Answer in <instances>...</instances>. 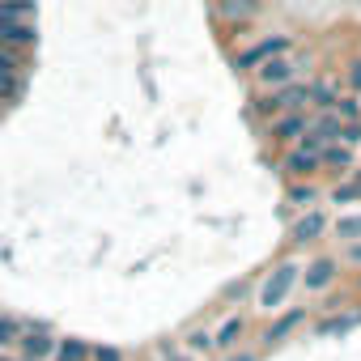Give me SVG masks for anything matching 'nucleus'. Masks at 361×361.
Instances as JSON below:
<instances>
[{
  "mask_svg": "<svg viewBox=\"0 0 361 361\" xmlns=\"http://www.w3.org/2000/svg\"><path fill=\"white\" fill-rule=\"evenodd\" d=\"M348 259H353V264H361V243H353V247H348Z\"/></svg>",
  "mask_w": 361,
  "mask_h": 361,
  "instance_id": "b1692460",
  "label": "nucleus"
},
{
  "mask_svg": "<svg viewBox=\"0 0 361 361\" xmlns=\"http://www.w3.org/2000/svg\"><path fill=\"white\" fill-rule=\"evenodd\" d=\"M336 281V259H314L306 268V289H327Z\"/></svg>",
  "mask_w": 361,
  "mask_h": 361,
  "instance_id": "39448f33",
  "label": "nucleus"
},
{
  "mask_svg": "<svg viewBox=\"0 0 361 361\" xmlns=\"http://www.w3.org/2000/svg\"><path fill=\"white\" fill-rule=\"evenodd\" d=\"M323 226H327V221H323L319 213H310V217H302V221L293 226V238H298V243H314V238L323 234Z\"/></svg>",
  "mask_w": 361,
  "mask_h": 361,
  "instance_id": "6e6552de",
  "label": "nucleus"
},
{
  "mask_svg": "<svg viewBox=\"0 0 361 361\" xmlns=\"http://www.w3.org/2000/svg\"><path fill=\"white\" fill-rule=\"evenodd\" d=\"M209 340H213V336H204V331H196V336H192V340H188V344H192V348H204V344H209Z\"/></svg>",
  "mask_w": 361,
  "mask_h": 361,
  "instance_id": "4be33fe9",
  "label": "nucleus"
},
{
  "mask_svg": "<svg viewBox=\"0 0 361 361\" xmlns=\"http://www.w3.org/2000/svg\"><path fill=\"white\" fill-rule=\"evenodd\" d=\"M340 115H344V119H353V115H357V102H353V98H344V102H340Z\"/></svg>",
  "mask_w": 361,
  "mask_h": 361,
  "instance_id": "aec40b11",
  "label": "nucleus"
},
{
  "mask_svg": "<svg viewBox=\"0 0 361 361\" xmlns=\"http://www.w3.org/2000/svg\"><path fill=\"white\" fill-rule=\"evenodd\" d=\"M310 196H314V192H310V188H306V192H302V188H298V192H293V204H310Z\"/></svg>",
  "mask_w": 361,
  "mask_h": 361,
  "instance_id": "412c9836",
  "label": "nucleus"
},
{
  "mask_svg": "<svg viewBox=\"0 0 361 361\" xmlns=\"http://www.w3.org/2000/svg\"><path fill=\"white\" fill-rule=\"evenodd\" d=\"M353 85H361V64H357V68H353Z\"/></svg>",
  "mask_w": 361,
  "mask_h": 361,
  "instance_id": "393cba45",
  "label": "nucleus"
},
{
  "mask_svg": "<svg viewBox=\"0 0 361 361\" xmlns=\"http://www.w3.org/2000/svg\"><path fill=\"white\" fill-rule=\"evenodd\" d=\"M340 140H348V145H357V140H361V128H357V123H348V128H340Z\"/></svg>",
  "mask_w": 361,
  "mask_h": 361,
  "instance_id": "a211bd4d",
  "label": "nucleus"
},
{
  "mask_svg": "<svg viewBox=\"0 0 361 361\" xmlns=\"http://www.w3.org/2000/svg\"><path fill=\"white\" fill-rule=\"evenodd\" d=\"M221 13H226L230 22H243V18L255 13V0H221Z\"/></svg>",
  "mask_w": 361,
  "mask_h": 361,
  "instance_id": "9d476101",
  "label": "nucleus"
},
{
  "mask_svg": "<svg viewBox=\"0 0 361 361\" xmlns=\"http://www.w3.org/2000/svg\"><path fill=\"white\" fill-rule=\"evenodd\" d=\"M174 361H188V357H174Z\"/></svg>",
  "mask_w": 361,
  "mask_h": 361,
  "instance_id": "bb28decb",
  "label": "nucleus"
},
{
  "mask_svg": "<svg viewBox=\"0 0 361 361\" xmlns=\"http://www.w3.org/2000/svg\"><path fill=\"white\" fill-rule=\"evenodd\" d=\"M302 132H306V119H302V115H289V119H276L268 136H272V140H293V136H302Z\"/></svg>",
  "mask_w": 361,
  "mask_h": 361,
  "instance_id": "0eeeda50",
  "label": "nucleus"
},
{
  "mask_svg": "<svg viewBox=\"0 0 361 361\" xmlns=\"http://www.w3.org/2000/svg\"><path fill=\"white\" fill-rule=\"evenodd\" d=\"M18 331H22V327H18L13 319H0V348H5V344H13V340H18Z\"/></svg>",
  "mask_w": 361,
  "mask_h": 361,
  "instance_id": "f3484780",
  "label": "nucleus"
},
{
  "mask_svg": "<svg viewBox=\"0 0 361 361\" xmlns=\"http://www.w3.org/2000/svg\"><path fill=\"white\" fill-rule=\"evenodd\" d=\"M234 361H255V357H234Z\"/></svg>",
  "mask_w": 361,
  "mask_h": 361,
  "instance_id": "a878e982",
  "label": "nucleus"
},
{
  "mask_svg": "<svg viewBox=\"0 0 361 361\" xmlns=\"http://www.w3.org/2000/svg\"><path fill=\"white\" fill-rule=\"evenodd\" d=\"M13 77H18V56L0 51V81H13Z\"/></svg>",
  "mask_w": 361,
  "mask_h": 361,
  "instance_id": "2eb2a0df",
  "label": "nucleus"
},
{
  "mask_svg": "<svg viewBox=\"0 0 361 361\" xmlns=\"http://www.w3.org/2000/svg\"><path fill=\"white\" fill-rule=\"evenodd\" d=\"M357 323V314H344V319H327L323 327H319V336H331V331H348Z\"/></svg>",
  "mask_w": 361,
  "mask_h": 361,
  "instance_id": "4468645a",
  "label": "nucleus"
},
{
  "mask_svg": "<svg viewBox=\"0 0 361 361\" xmlns=\"http://www.w3.org/2000/svg\"><path fill=\"white\" fill-rule=\"evenodd\" d=\"M289 51V39L285 35H276V39H264V43H255V47H247V51H238V68H259V64H268V60H276V56H285Z\"/></svg>",
  "mask_w": 361,
  "mask_h": 361,
  "instance_id": "f03ea898",
  "label": "nucleus"
},
{
  "mask_svg": "<svg viewBox=\"0 0 361 361\" xmlns=\"http://www.w3.org/2000/svg\"><path fill=\"white\" fill-rule=\"evenodd\" d=\"M60 361H85V344H81V340H68V344L60 348Z\"/></svg>",
  "mask_w": 361,
  "mask_h": 361,
  "instance_id": "dca6fc26",
  "label": "nucleus"
},
{
  "mask_svg": "<svg viewBox=\"0 0 361 361\" xmlns=\"http://www.w3.org/2000/svg\"><path fill=\"white\" fill-rule=\"evenodd\" d=\"M26 353H30V357L39 361V357H47V353H51V340H47L43 331H39V336H30V340H26Z\"/></svg>",
  "mask_w": 361,
  "mask_h": 361,
  "instance_id": "ddd939ff",
  "label": "nucleus"
},
{
  "mask_svg": "<svg viewBox=\"0 0 361 361\" xmlns=\"http://www.w3.org/2000/svg\"><path fill=\"white\" fill-rule=\"evenodd\" d=\"M336 234H340L344 243H357V238H361V217H340V221H336Z\"/></svg>",
  "mask_w": 361,
  "mask_h": 361,
  "instance_id": "9b49d317",
  "label": "nucleus"
},
{
  "mask_svg": "<svg viewBox=\"0 0 361 361\" xmlns=\"http://www.w3.org/2000/svg\"><path fill=\"white\" fill-rule=\"evenodd\" d=\"M238 336H243V319H238V314H230V319L221 323V331L213 336V344H221V348H230V344H234Z\"/></svg>",
  "mask_w": 361,
  "mask_h": 361,
  "instance_id": "1a4fd4ad",
  "label": "nucleus"
},
{
  "mask_svg": "<svg viewBox=\"0 0 361 361\" xmlns=\"http://www.w3.org/2000/svg\"><path fill=\"white\" fill-rule=\"evenodd\" d=\"M0 361H13V357H0Z\"/></svg>",
  "mask_w": 361,
  "mask_h": 361,
  "instance_id": "cd10ccee",
  "label": "nucleus"
},
{
  "mask_svg": "<svg viewBox=\"0 0 361 361\" xmlns=\"http://www.w3.org/2000/svg\"><path fill=\"white\" fill-rule=\"evenodd\" d=\"M302 98H310V85H285L281 94L264 98V102H259V111H268V115H285V111H293Z\"/></svg>",
  "mask_w": 361,
  "mask_h": 361,
  "instance_id": "7ed1b4c3",
  "label": "nucleus"
},
{
  "mask_svg": "<svg viewBox=\"0 0 361 361\" xmlns=\"http://www.w3.org/2000/svg\"><path fill=\"white\" fill-rule=\"evenodd\" d=\"M298 319H302V310H293V314H285V319H281L276 327H268V340H285V336H289V331L298 327Z\"/></svg>",
  "mask_w": 361,
  "mask_h": 361,
  "instance_id": "f8f14e48",
  "label": "nucleus"
},
{
  "mask_svg": "<svg viewBox=\"0 0 361 361\" xmlns=\"http://www.w3.org/2000/svg\"><path fill=\"white\" fill-rule=\"evenodd\" d=\"M319 161H323V153H310V149H293V153L285 157V170L302 178V174H310V170H314Z\"/></svg>",
  "mask_w": 361,
  "mask_h": 361,
  "instance_id": "423d86ee",
  "label": "nucleus"
},
{
  "mask_svg": "<svg viewBox=\"0 0 361 361\" xmlns=\"http://www.w3.org/2000/svg\"><path fill=\"white\" fill-rule=\"evenodd\" d=\"M98 361H119V353L115 348H98Z\"/></svg>",
  "mask_w": 361,
  "mask_h": 361,
  "instance_id": "5701e85b",
  "label": "nucleus"
},
{
  "mask_svg": "<svg viewBox=\"0 0 361 361\" xmlns=\"http://www.w3.org/2000/svg\"><path fill=\"white\" fill-rule=\"evenodd\" d=\"M327 161H331V166H348V153H344V149H327Z\"/></svg>",
  "mask_w": 361,
  "mask_h": 361,
  "instance_id": "6ab92c4d",
  "label": "nucleus"
},
{
  "mask_svg": "<svg viewBox=\"0 0 361 361\" xmlns=\"http://www.w3.org/2000/svg\"><path fill=\"white\" fill-rule=\"evenodd\" d=\"M298 272H302L298 264H281V268L264 281V289H259V306H264V310H276V306L289 298V289L298 285Z\"/></svg>",
  "mask_w": 361,
  "mask_h": 361,
  "instance_id": "f257e3e1",
  "label": "nucleus"
},
{
  "mask_svg": "<svg viewBox=\"0 0 361 361\" xmlns=\"http://www.w3.org/2000/svg\"><path fill=\"white\" fill-rule=\"evenodd\" d=\"M255 73H259V85H285V81H293V64H289L285 56H276V60L259 64Z\"/></svg>",
  "mask_w": 361,
  "mask_h": 361,
  "instance_id": "20e7f679",
  "label": "nucleus"
}]
</instances>
